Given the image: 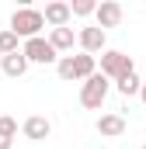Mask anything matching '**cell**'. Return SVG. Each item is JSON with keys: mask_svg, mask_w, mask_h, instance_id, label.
Returning <instances> with one entry per match:
<instances>
[{"mask_svg": "<svg viewBox=\"0 0 146 149\" xmlns=\"http://www.w3.org/2000/svg\"><path fill=\"white\" fill-rule=\"evenodd\" d=\"M98 73V63H94V56H87V52H80V56H73V80H87V76Z\"/></svg>", "mask_w": 146, "mask_h": 149, "instance_id": "cell-11", "label": "cell"}, {"mask_svg": "<svg viewBox=\"0 0 146 149\" xmlns=\"http://www.w3.org/2000/svg\"><path fill=\"white\" fill-rule=\"evenodd\" d=\"M94 7H98L94 0H73V3H70V14H73V17H87V14H94Z\"/></svg>", "mask_w": 146, "mask_h": 149, "instance_id": "cell-15", "label": "cell"}, {"mask_svg": "<svg viewBox=\"0 0 146 149\" xmlns=\"http://www.w3.org/2000/svg\"><path fill=\"white\" fill-rule=\"evenodd\" d=\"M0 70L11 76V80H18V76L28 73V59H25L21 52H11V56H4V59H0Z\"/></svg>", "mask_w": 146, "mask_h": 149, "instance_id": "cell-10", "label": "cell"}, {"mask_svg": "<svg viewBox=\"0 0 146 149\" xmlns=\"http://www.w3.org/2000/svg\"><path fill=\"white\" fill-rule=\"evenodd\" d=\"M115 87H118V94H122V97H132V94H139V87H143V83H139V76H136V73H125L122 80H115Z\"/></svg>", "mask_w": 146, "mask_h": 149, "instance_id": "cell-13", "label": "cell"}, {"mask_svg": "<svg viewBox=\"0 0 146 149\" xmlns=\"http://www.w3.org/2000/svg\"><path fill=\"white\" fill-rule=\"evenodd\" d=\"M42 17H45V24H49V28H66L73 14H70V3H63V0H52V3H45Z\"/></svg>", "mask_w": 146, "mask_h": 149, "instance_id": "cell-8", "label": "cell"}, {"mask_svg": "<svg viewBox=\"0 0 146 149\" xmlns=\"http://www.w3.org/2000/svg\"><path fill=\"white\" fill-rule=\"evenodd\" d=\"M21 56L28 59V66H32V63L49 66V63H56V59H59V52L49 45V38H42V35H38V38H28V42L21 45Z\"/></svg>", "mask_w": 146, "mask_h": 149, "instance_id": "cell-4", "label": "cell"}, {"mask_svg": "<svg viewBox=\"0 0 146 149\" xmlns=\"http://www.w3.org/2000/svg\"><path fill=\"white\" fill-rule=\"evenodd\" d=\"M143 149H146V146H143Z\"/></svg>", "mask_w": 146, "mask_h": 149, "instance_id": "cell-21", "label": "cell"}, {"mask_svg": "<svg viewBox=\"0 0 146 149\" xmlns=\"http://www.w3.org/2000/svg\"><path fill=\"white\" fill-rule=\"evenodd\" d=\"M139 97H143V104H146V83H143V87H139Z\"/></svg>", "mask_w": 146, "mask_h": 149, "instance_id": "cell-19", "label": "cell"}, {"mask_svg": "<svg viewBox=\"0 0 146 149\" xmlns=\"http://www.w3.org/2000/svg\"><path fill=\"white\" fill-rule=\"evenodd\" d=\"M21 132H25V139H32V142H42V139H49V135H52V121H49L45 114H32V118H25Z\"/></svg>", "mask_w": 146, "mask_h": 149, "instance_id": "cell-7", "label": "cell"}, {"mask_svg": "<svg viewBox=\"0 0 146 149\" xmlns=\"http://www.w3.org/2000/svg\"><path fill=\"white\" fill-rule=\"evenodd\" d=\"M11 52H21V45H18V35L14 31H0V56H11Z\"/></svg>", "mask_w": 146, "mask_h": 149, "instance_id": "cell-14", "label": "cell"}, {"mask_svg": "<svg viewBox=\"0 0 146 149\" xmlns=\"http://www.w3.org/2000/svg\"><path fill=\"white\" fill-rule=\"evenodd\" d=\"M0 59H4V56H0Z\"/></svg>", "mask_w": 146, "mask_h": 149, "instance_id": "cell-20", "label": "cell"}, {"mask_svg": "<svg viewBox=\"0 0 146 149\" xmlns=\"http://www.w3.org/2000/svg\"><path fill=\"white\" fill-rule=\"evenodd\" d=\"M42 28H45V17H42V10L35 7H18L14 14H11V28L7 31H14L18 38H38L42 35Z\"/></svg>", "mask_w": 146, "mask_h": 149, "instance_id": "cell-1", "label": "cell"}, {"mask_svg": "<svg viewBox=\"0 0 146 149\" xmlns=\"http://www.w3.org/2000/svg\"><path fill=\"white\" fill-rule=\"evenodd\" d=\"M0 135L4 139H18V121L11 114H0Z\"/></svg>", "mask_w": 146, "mask_h": 149, "instance_id": "cell-17", "label": "cell"}, {"mask_svg": "<svg viewBox=\"0 0 146 149\" xmlns=\"http://www.w3.org/2000/svg\"><path fill=\"white\" fill-rule=\"evenodd\" d=\"M108 90H111V80H108V76H101V73L87 76V80L80 83V104H84V108H91V111H98V108L105 104Z\"/></svg>", "mask_w": 146, "mask_h": 149, "instance_id": "cell-2", "label": "cell"}, {"mask_svg": "<svg viewBox=\"0 0 146 149\" xmlns=\"http://www.w3.org/2000/svg\"><path fill=\"white\" fill-rule=\"evenodd\" d=\"M77 35H73V28H52V35H49V45L56 49V52H70Z\"/></svg>", "mask_w": 146, "mask_h": 149, "instance_id": "cell-12", "label": "cell"}, {"mask_svg": "<svg viewBox=\"0 0 146 149\" xmlns=\"http://www.w3.org/2000/svg\"><path fill=\"white\" fill-rule=\"evenodd\" d=\"M56 73H59V80H66V83H70V80H73V56L56 59Z\"/></svg>", "mask_w": 146, "mask_h": 149, "instance_id": "cell-16", "label": "cell"}, {"mask_svg": "<svg viewBox=\"0 0 146 149\" xmlns=\"http://www.w3.org/2000/svg\"><path fill=\"white\" fill-rule=\"evenodd\" d=\"M105 42H108V35H105L98 24H91V28H80V35H77V45H80L87 56H98V52H105Z\"/></svg>", "mask_w": 146, "mask_h": 149, "instance_id": "cell-6", "label": "cell"}, {"mask_svg": "<svg viewBox=\"0 0 146 149\" xmlns=\"http://www.w3.org/2000/svg\"><path fill=\"white\" fill-rule=\"evenodd\" d=\"M94 17H98V28L105 31V28H118V24H122L125 10H122V3L105 0V3H98V7H94Z\"/></svg>", "mask_w": 146, "mask_h": 149, "instance_id": "cell-5", "label": "cell"}, {"mask_svg": "<svg viewBox=\"0 0 146 149\" xmlns=\"http://www.w3.org/2000/svg\"><path fill=\"white\" fill-rule=\"evenodd\" d=\"M14 146V139H4V135H0V149H11Z\"/></svg>", "mask_w": 146, "mask_h": 149, "instance_id": "cell-18", "label": "cell"}, {"mask_svg": "<svg viewBox=\"0 0 146 149\" xmlns=\"http://www.w3.org/2000/svg\"><path fill=\"white\" fill-rule=\"evenodd\" d=\"M98 135H105V139L125 135V118H122V114H101V118H98Z\"/></svg>", "mask_w": 146, "mask_h": 149, "instance_id": "cell-9", "label": "cell"}, {"mask_svg": "<svg viewBox=\"0 0 146 149\" xmlns=\"http://www.w3.org/2000/svg\"><path fill=\"white\" fill-rule=\"evenodd\" d=\"M125 73H136L132 70V56H125L118 49H105L101 52V76H108L111 83H115V80H122Z\"/></svg>", "mask_w": 146, "mask_h": 149, "instance_id": "cell-3", "label": "cell"}]
</instances>
